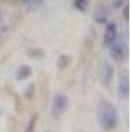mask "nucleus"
Listing matches in <instances>:
<instances>
[{
	"instance_id": "obj_1",
	"label": "nucleus",
	"mask_w": 132,
	"mask_h": 132,
	"mask_svg": "<svg viewBox=\"0 0 132 132\" xmlns=\"http://www.w3.org/2000/svg\"><path fill=\"white\" fill-rule=\"evenodd\" d=\"M96 119H98L99 126L104 131H107V132L112 131L118 126V122H119L118 108L111 102L102 99L96 108Z\"/></svg>"
},
{
	"instance_id": "obj_2",
	"label": "nucleus",
	"mask_w": 132,
	"mask_h": 132,
	"mask_svg": "<svg viewBox=\"0 0 132 132\" xmlns=\"http://www.w3.org/2000/svg\"><path fill=\"white\" fill-rule=\"evenodd\" d=\"M69 104V98L62 93H57L53 96L52 101V115L53 118H60L68 108Z\"/></svg>"
},
{
	"instance_id": "obj_3",
	"label": "nucleus",
	"mask_w": 132,
	"mask_h": 132,
	"mask_svg": "<svg viewBox=\"0 0 132 132\" xmlns=\"http://www.w3.org/2000/svg\"><path fill=\"white\" fill-rule=\"evenodd\" d=\"M110 48V57L115 61H123L127 56V45L123 40H120L119 37L114 44L108 46Z\"/></svg>"
},
{
	"instance_id": "obj_4",
	"label": "nucleus",
	"mask_w": 132,
	"mask_h": 132,
	"mask_svg": "<svg viewBox=\"0 0 132 132\" xmlns=\"http://www.w3.org/2000/svg\"><path fill=\"white\" fill-rule=\"evenodd\" d=\"M99 78L104 86H110L114 78V66L108 61H103L99 66Z\"/></svg>"
},
{
	"instance_id": "obj_5",
	"label": "nucleus",
	"mask_w": 132,
	"mask_h": 132,
	"mask_svg": "<svg viewBox=\"0 0 132 132\" xmlns=\"http://www.w3.org/2000/svg\"><path fill=\"white\" fill-rule=\"evenodd\" d=\"M118 93L123 99L129 96V74L127 70L119 73L118 77Z\"/></svg>"
},
{
	"instance_id": "obj_6",
	"label": "nucleus",
	"mask_w": 132,
	"mask_h": 132,
	"mask_svg": "<svg viewBox=\"0 0 132 132\" xmlns=\"http://www.w3.org/2000/svg\"><path fill=\"white\" fill-rule=\"evenodd\" d=\"M108 8L104 7V5H99L95 8L94 13H93V17H94V21L98 24H106L108 21Z\"/></svg>"
},
{
	"instance_id": "obj_7",
	"label": "nucleus",
	"mask_w": 132,
	"mask_h": 132,
	"mask_svg": "<svg viewBox=\"0 0 132 132\" xmlns=\"http://www.w3.org/2000/svg\"><path fill=\"white\" fill-rule=\"evenodd\" d=\"M30 75H32V69L28 65H20L16 70V79L17 81H24V79L29 78Z\"/></svg>"
},
{
	"instance_id": "obj_8",
	"label": "nucleus",
	"mask_w": 132,
	"mask_h": 132,
	"mask_svg": "<svg viewBox=\"0 0 132 132\" xmlns=\"http://www.w3.org/2000/svg\"><path fill=\"white\" fill-rule=\"evenodd\" d=\"M27 56L30 60H41V58H44V56H45V52H44L41 48L33 46V48H29L27 50Z\"/></svg>"
},
{
	"instance_id": "obj_9",
	"label": "nucleus",
	"mask_w": 132,
	"mask_h": 132,
	"mask_svg": "<svg viewBox=\"0 0 132 132\" xmlns=\"http://www.w3.org/2000/svg\"><path fill=\"white\" fill-rule=\"evenodd\" d=\"M70 63H71V57L68 56V54H61L57 60V68L60 70H65Z\"/></svg>"
},
{
	"instance_id": "obj_10",
	"label": "nucleus",
	"mask_w": 132,
	"mask_h": 132,
	"mask_svg": "<svg viewBox=\"0 0 132 132\" xmlns=\"http://www.w3.org/2000/svg\"><path fill=\"white\" fill-rule=\"evenodd\" d=\"M118 38V32H104L103 35V45L104 46H110L111 44H114Z\"/></svg>"
},
{
	"instance_id": "obj_11",
	"label": "nucleus",
	"mask_w": 132,
	"mask_h": 132,
	"mask_svg": "<svg viewBox=\"0 0 132 132\" xmlns=\"http://www.w3.org/2000/svg\"><path fill=\"white\" fill-rule=\"evenodd\" d=\"M91 0H73V7L79 11V12H85V11L89 8Z\"/></svg>"
},
{
	"instance_id": "obj_12",
	"label": "nucleus",
	"mask_w": 132,
	"mask_h": 132,
	"mask_svg": "<svg viewBox=\"0 0 132 132\" xmlns=\"http://www.w3.org/2000/svg\"><path fill=\"white\" fill-rule=\"evenodd\" d=\"M37 119H38L37 115H33V116L29 119V122H28V124H27L24 132H33V131H35V128H36V123H37Z\"/></svg>"
},
{
	"instance_id": "obj_13",
	"label": "nucleus",
	"mask_w": 132,
	"mask_h": 132,
	"mask_svg": "<svg viewBox=\"0 0 132 132\" xmlns=\"http://www.w3.org/2000/svg\"><path fill=\"white\" fill-rule=\"evenodd\" d=\"M33 94H35V85L30 83V85L28 86V89L25 90L24 95H25V98H27V99H30V98L33 96Z\"/></svg>"
},
{
	"instance_id": "obj_14",
	"label": "nucleus",
	"mask_w": 132,
	"mask_h": 132,
	"mask_svg": "<svg viewBox=\"0 0 132 132\" xmlns=\"http://www.w3.org/2000/svg\"><path fill=\"white\" fill-rule=\"evenodd\" d=\"M28 3L30 4L32 8H40L41 5H44L45 0H28Z\"/></svg>"
},
{
	"instance_id": "obj_15",
	"label": "nucleus",
	"mask_w": 132,
	"mask_h": 132,
	"mask_svg": "<svg viewBox=\"0 0 132 132\" xmlns=\"http://www.w3.org/2000/svg\"><path fill=\"white\" fill-rule=\"evenodd\" d=\"M124 4V0H111V7L114 9H119V8H122Z\"/></svg>"
},
{
	"instance_id": "obj_16",
	"label": "nucleus",
	"mask_w": 132,
	"mask_h": 132,
	"mask_svg": "<svg viewBox=\"0 0 132 132\" xmlns=\"http://www.w3.org/2000/svg\"><path fill=\"white\" fill-rule=\"evenodd\" d=\"M123 15H124V19L128 21V19H129V7H128V5H124V8H123Z\"/></svg>"
},
{
	"instance_id": "obj_17",
	"label": "nucleus",
	"mask_w": 132,
	"mask_h": 132,
	"mask_svg": "<svg viewBox=\"0 0 132 132\" xmlns=\"http://www.w3.org/2000/svg\"><path fill=\"white\" fill-rule=\"evenodd\" d=\"M44 132H50V131H44Z\"/></svg>"
}]
</instances>
